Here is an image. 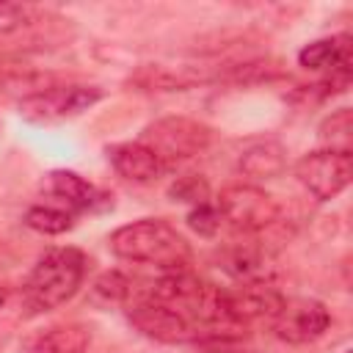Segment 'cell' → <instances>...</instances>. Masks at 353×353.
Returning <instances> with one entry per match:
<instances>
[{
	"mask_svg": "<svg viewBox=\"0 0 353 353\" xmlns=\"http://www.w3.org/2000/svg\"><path fill=\"white\" fill-rule=\"evenodd\" d=\"M110 251L127 262L152 265L157 270L188 268L190 245L188 240L163 218H141L127 226H119L110 240Z\"/></svg>",
	"mask_w": 353,
	"mask_h": 353,
	"instance_id": "6da1fadb",
	"label": "cell"
},
{
	"mask_svg": "<svg viewBox=\"0 0 353 353\" xmlns=\"http://www.w3.org/2000/svg\"><path fill=\"white\" fill-rule=\"evenodd\" d=\"M83 276H85L83 251H77L72 245L44 251L22 287L28 312L41 314V312H52V309L63 306L80 290Z\"/></svg>",
	"mask_w": 353,
	"mask_h": 353,
	"instance_id": "7a4b0ae2",
	"label": "cell"
},
{
	"mask_svg": "<svg viewBox=\"0 0 353 353\" xmlns=\"http://www.w3.org/2000/svg\"><path fill=\"white\" fill-rule=\"evenodd\" d=\"M160 160L163 165H174V163H182L188 157H196L199 152L207 149L210 143V130L193 119H185V116H168V119H160L154 124L146 127L143 132V141Z\"/></svg>",
	"mask_w": 353,
	"mask_h": 353,
	"instance_id": "3957f363",
	"label": "cell"
},
{
	"mask_svg": "<svg viewBox=\"0 0 353 353\" xmlns=\"http://www.w3.org/2000/svg\"><path fill=\"white\" fill-rule=\"evenodd\" d=\"M221 221H229L237 232H262L279 221V204L256 185H229L218 196Z\"/></svg>",
	"mask_w": 353,
	"mask_h": 353,
	"instance_id": "277c9868",
	"label": "cell"
},
{
	"mask_svg": "<svg viewBox=\"0 0 353 353\" xmlns=\"http://www.w3.org/2000/svg\"><path fill=\"white\" fill-rule=\"evenodd\" d=\"M130 323L157 339V342H168V345H199L201 342V331L196 328V323H190L185 314H179L176 309L165 306V303H154L146 298H130L124 303Z\"/></svg>",
	"mask_w": 353,
	"mask_h": 353,
	"instance_id": "5b68a950",
	"label": "cell"
},
{
	"mask_svg": "<svg viewBox=\"0 0 353 353\" xmlns=\"http://www.w3.org/2000/svg\"><path fill=\"white\" fill-rule=\"evenodd\" d=\"M295 176L314 199L328 201L350 185L353 157H350V152L320 149V152H312L295 163Z\"/></svg>",
	"mask_w": 353,
	"mask_h": 353,
	"instance_id": "8992f818",
	"label": "cell"
},
{
	"mask_svg": "<svg viewBox=\"0 0 353 353\" xmlns=\"http://www.w3.org/2000/svg\"><path fill=\"white\" fill-rule=\"evenodd\" d=\"M99 99H102V91L94 85H47L19 99V113L28 121L50 124V121L77 116L80 110H88Z\"/></svg>",
	"mask_w": 353,
	"mask_h": 353,
	"instance_id": "52a82bcc",
	"label": "cell"
},
{
	"mask_svg": "<svg viewBox=\"0 0 353 353\" xmlns=\"http://www.w3.org/2000/svg\"><path fill=\"white\" fill-rule=\"evenodd\" d=\"M270 325L279 339L292 342V345H306V342L320 339L328 331L331 314L325 303L314 298H292V301H284L281 312L270 320Z\"/></svg>",
	"mask_w": 353,
	"mask_h": 353,
	"instance_id": "ba28073f",
	"label": "cell"
},
{
	"mask_svg": "<svg viewBox=\"0 0 353 353\" xmlns=\"http://www.w3.org/2000/svg\"><path fill=\"white\" fill-rule=\"evenodd\" d=\"M284 295L279 287L270 284V279H262V281H243L240 287L234 290H226V306H229V314L245 325V323H254V320H273L281 306H284Z\"/></svg>",
	"mask_w": 353,
	"mask_h": 353,
	"instance_id": "9c48e42d",
	"label": "cell"
},
{
	"mask_svg": "<svg viewBox=\"0 0 353 353\" xmlns=\"http://www.w3.org/2000/svg\"><path fill=\"white\" fill-rule=\"evenodd\" d=\"M108 157H110L113 168H116L124 179H130V182H141V185L154 182V179L165 171L163 160H160L146 143H141V141L116 143V146L108 149Z\"/></svg>",
	"mask_w": 353,
	"mask_h": 353,
	"instance_id": "30bf717a",
	"label": "cell"
},
{
	"mask_svg": "<svg viewBox=\"0 0 353 353\" xmlns=\"http://www.w3.org/2000/svg\"><path fill=\"white\" fill-rule=\"evenodd\" d=\"M47 193L52 196L55 207H63L72 215L85 212V210H94L105 199L91 182H85L74 171H52L47 176Z\"/></svg>",
	"mask_w": 353,
	"mask_h": 353,
	"instance_id": "8fae6325",
	"label": "cell"
},
{
	"mask_svg": "<svg viewBox=\"0 0 353 353\" xmlns=\"http://www.w3.org/2000/svg\"><path fill=\"white\" fill-rule=\"evenodd\" d=\"M301 66L306 69H331V74H350V36H331V39H317L306 44L298 52Z\"/></svg>",
	"mask_w": 353,
	"mask_h": 353,
	"instance_id": "7c38bea8",
	"label": "cell"
},
{
	"mask_svg": "<svg viewBox=\"0 0 353 353\" xmlns=\"http://www.w3.org/2000/svg\"><path fill=\"white\" fill-rule=\"evenodd\" d=\"M221 268L237 279L240 284L243 281H262L268 279V256L262 248L256 245H248V243H234L229 245L223 254H221Z\"/></svg>",
	"mask_w": 353,
	"mask_h": 353,
	"instance_id": "4fadbf2b",
	"label": "cell"
},
{
	"mask_svg": "<svg viewBox=\"0 0 353 353\" xmlns=\"http://www.w3.org/2000/svg\"><path fill=\"white\" fill-rule=\"evenodd\" d=\"M25 353H88V334L83 325H52L36 334Z\"/></svg>",
	"mask_w": 353,
	"mask_h": 353,
	"instance_id": "5bb4252c",
	"label": "cell"
},
{
	"mask_svg": "<svg viewBox=\"0 0 353 353\" xmlns=\"http://www.w3.org/2000/svg\"><path fill=\"white\" fill-rule=\"evenodd\" d=\"M240 171H245L248 176H256V179H270V176H279L284 171V149L273 141H262V143H254L251 149L243 152L240 157Z\"/></svg>",
	"mask_w": 353,
	"mask_h": 353,
	"instance_id": "9a60e30c",
	"label": "cell"
},
{
	"mask_svg": "<svg viewBox=\"0 0 353 353\" xmlns=\"http://www.w3.org/2000/svg\"><path fill=\"white\" fill-rule=\"evenodd\" d=\"M25 223L41 234H63L74 226V215L55 204H36L25 212Z\"/></svg>",
	"mask_w": 353,
	"mask_h": 353,
	"instance_id": "2e32d148",
	"label": "cell"
},
{
	"mask_svg": "<svg viewBox=\"0 0 353 353\" xmlns=\"http://www.w3.org/2000/svg\"><path fill=\"white\" fill-rule=\"evenodd\" d=\"M350 132H353V116L347 108H339L320 124V138L328 143L325 149L350 152Z\"/></svg>",
	"mask_w": 353,
	"mask_h": 353,
	"instance_id": "e0dca14e",
	"label": "cell"
},
{
	"mask_svg": "<svg viewBox=\"0 0 353 353\" xmlns=\"http://www.w3.org/2000/svg\"><path fill=\"white\" fill-rule=\"evenodd\" d=\"M188 223L193 232H199L201 237H212L218 229H221V212L215 204L204 201V204H196L188 215Z\"/></svg>",
	"mask_w": 353,
	"mask_h": 353,
	"instance_id": "ac0fdd59",
	"label": "cell"
},
{
	"mask_svg": "<svg viewBox=\"0 0 353 353\" xmlns=\"http://www.w3.org/2000/svg\"><path fill=\"white\" fill-rule=\"evenodd\" d=\"M207 182L201 176H182L174 182L171 188V196L179 199V201H190V204H204L207 201Z\"/></svg>",
	"mask_w": 353,
	"mask_h": 353,
	"instance_id": "d6986e66",
	"label": "cell"
},
{
	"mask_svg": "<svg viewBox=\"0 0 353 353\" xmlns=\"http://www.w3.org/2000/svg\"><path fill=\"white\" fill-rule=\"evenodd\" d=\"M30 314L22 298V290H11L6 284H0V320H19Z\"/></svg>",
	"mask_w": 353,
	"mask_h": 353,
	"instance_id": "ffe728a7",
	"label": "cell"
}]
</instances>
